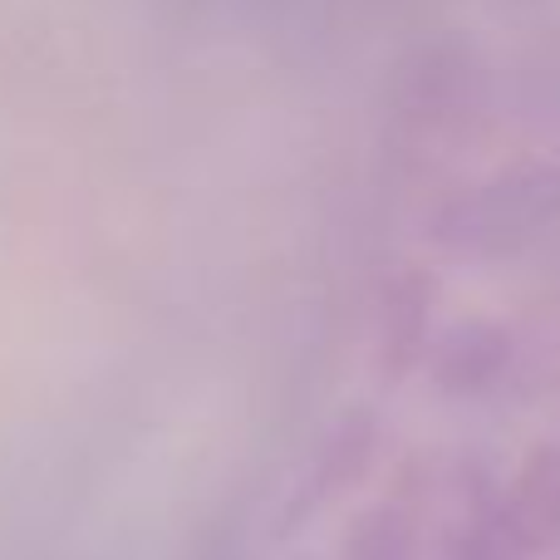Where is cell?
I'll list each match as a JSON object with an SVG mask.
<instances>
[{"label":"cell","mask_w":560,"mask_h":560,"mask_svg":"<svg viewBox=\"0 0 560 560\" xmlns=\"http://www.w3.org/2000/svg\"><path fill=\"white\" fill-rule=\"evenodd\" d=\"M546 463H551V453H541L536 467H526L516 516H522V526L536 541H560V463H556L551 482H546Z\"/></svg>","instance_id":"6da1fadb"}]
</instances>
